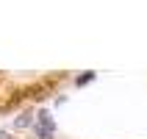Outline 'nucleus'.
I'll return each mask as SVG.
<instances>
[{
  "label": "nucleus",
  "instance_id": "nucleus-3",
  "mask_svg": "<svg viewBox=\"0 0 147 139\" xmlns=\"http://www.w3.org/2000/svg\"><path fill=\"white\" fill-rule=\"evenodd\" d=\"M0 139H8V134H3V131H0Z\"/></svg>",
  "mask_w": 147,
  "mask_h": 139
},
{
  "label": "nucleus",
  "instance_id": "nucleus-2",
  "mask_svg": "<svg viewBox=\"0 0 147 139\" xmlns=\"http://www.w3.org/2000/svg\"><path fill=\"white\" fill-rule=\"evenodd\" d=\"M92 78H94V73H86V75H83V78H78V83H89Z\"/></svg>",
  "mask_w": 147,
  "mask_h": 139
},
{
  "label": "nucleus",
  "instance_id": "nucleus-1",
  "mask_svg": "<svg viewBox=\"0 0 147 139\" xmlns=\"http://www.w3.org/2000/svg\"><path fill=\"white\" fill-rule=\"evenodd\" d=\"M53 117L47 114V111H42L39 117H36V134H39V139H53Z\"/></svg>",
  "mask_w": 147,
  "mask_h": 139
}]
</instances>
